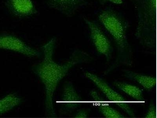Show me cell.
<instances>
[{
    "label": "cell",
    "mask_w": 157,
    "mask_h": 118,
    "mask_svg": "<svg viewBox=\"0 0 157 118\" xmlns=\"http://www.w3.org/2000/svg\"><path fill=\"white\" fill-rule=\"evenodd\" d=\"M82 99L71 82L64 85L62 103L63 112L67 113L76 109L80 104Z\"/></svg>",
    "instance_id": "obj_9"
},
{
    "label": "cell",
    "mask_w": 157,
    "mask_h": 118,
    "mask_svg": "<svg viewBox=\"0 0 157 118\" xmlns=\"http://www.w3.org/2000/svg\"><path fill=\"white\" fill-rule=\"evenodd\" d=\"M97 18L98 22L113 38L121 55L129 57L130 50L127 31L129 25L128 21L120 13L110 8L101 11Z\"/></svg>",
    "instance_id": "obj_3"
},
{
    "label": "cell",
    "mask_w": 157,
    "mask_h": 118,
    "mask_svg": "<svg viewBox=\"0 0 157 118\" xmlns=\"http://www.w3.org/2000/svg\"><path fill=\"white\" fill-rule=\"evenodd\" d=\"M125 73L126 77L136 81L147 90L152 89L156 85V80L155 77L128 71H126Z\"/></svg>",
    "instance_id": "obj_11"
},
{
    "label": "cell",
    "mask_w": 157,
    "mask_h": 118,
    "mask_svg": "<svg viewBox=\"0 0 157 118\" xmlns=\"http://www.w3.org/2000/svg\"><path fill=\"white\" fill-rule=\"evenodd\" d=\"M91 96L93 98L94 105L105 117L107 118H123L124 116L121 114L109 104L105 102L98 92L94 90L90 92Z\"/></svg>",
    "instance_id": "obj_10"
},
{
    "label": "cell",
    "mask_w": 157,
    "mask_h": 118,
    "mask_svg": "<svg viewBox=\"0 0 157 118\" xmlns=\"http://www.w3.org/2000/svg\"><path fill=\"white\" fill-rule=\"evenodd\" d=\"M103 3H110L116 5H121L123 3V0H98Z\"/></svg>",
    "instance_id": "obj_16"
},
{
    "label": "cell",
    "mask_w": 157,
    "mask_h": 118,
    "mask_svg": "<svg viewBox=\"0 0 157 118\" xmlns=\"http://www.w3.org/2000/svg\"><path fill=\"white\" fill-rule=\"evenodd\" d=\"M22 99L15 93L10 94L0 99V116L19 105Z\"/></svg>",
    "instance_id": "obj_13"
},
{
    "label": "cell",
    "mask_w": 157,
    "mask_h": 118,
    "mask_svg": "<svg viewBox=\"0 0 157 118\" xmlns=\"http://www.w3.org/2000/svg\"><path fill=\"white\" fill-rule=\"evenodd\" d=\"M156 109L155 104L154 103L150 104L149 109H148L146 115L145 116L147 118H156Z\"/></svg>",
    "instance_id": "obj_14"
},
{
    "label": "cell",
    "mask_w": 157,
    "mask_h": 118,
    "mask_svg": "<svg viewBox=\"0 0 157 118\" xmlns=\"http://www.w3.org/2000/svg\"><path fill=\"white\" fill-rule=\"evenodd\" d=\"M90 33L91 40L98 53L105 56L109 61L111 57L112 47L110 40L96 21L83 18Z\"/></svg>",
    "instance_id": "obj_4"
},
{
    "label": "cell",
    "mask_w": 157,
    "mask_h": 118,
    "mask_svg": "<svg viewBox=\"0 0 157 118\" xmlns=\"http://www.w3.org/2000/svg\"><path fill=\"white\" fill-rule=\"evenodd\" d=\"M47 4L49 8L70 17L87 5L88 2L86 0H47Z\"/></svg>",
    "instance_id": "obj_8"
},
{
    "label": "cell",
    "mask_w": 157,
    "mask_h": 118,
    "mask_svg": "<svg viewBox=\"0 0 157 118\" xmlns=\"http://www.w3.org/2000/svg\"><path fill=\"white\" fill-rule=\"evenodd\" d=\"M0 49L11 50L29 57H40V53L13 35L0 34Z\"/></svg>",
    "instance_id": "obj_6"
},
{
    "label": "cell",
    "mask_w": 157,
    "mask_h": 118,
    "mask_svg": "<svg viewBox=\"0 0 157 118\" xmlns=\"http://www.w3.org/2000/svg\"><path fill=\"white\" fill-rule=\"evenodd\" d=\"M85 75L99 88L109 101L117 105L132 117L135 116V114L129 106L126 100L109 86L101 78L96 74L88 72L85 73Z\"/></svg>",
    "instance_id": "obj_5"
},
{
    "label": "cell",
    "mask_w": 157,
    "mask_h": 118,
    "mask_svg": "<svg viewBox=\"0 0 157 118\" xmlns=\"http://www.w3.org/2000/svg\"><path fill=\"white\" fill-rule=\"evenodd\" d=\"M5 5L12 15L21 19L30 18L37 14L32 0H6Z\"/></svg>",
    "instance_id": "obj_7"
},
{
    "label": "cell",
    "mask_w": 157,
    "mask_h": 118,
    "mask_svg": "<svg viewBox=\"0 0 157 118\" xmlns=\"http://www.w3.org/2000/svg\"><path fill=\"white\" fill-rule=\"evenodd\" d=\"M56 39L52 38L41 47L44 53V59L41 62L35 65L32 70L41 80L46 91L45 110L47 116L55 117L53 103V95L59 82L66 75L70 69L79 63L88 61L89 56L80 50L73 53L68 61L65 64L60 65L53 59Z\"/></svg>",
    "instance_id": "obj_1"
},
{
    "label": "cell",
    "mask_w": 157,
    "mask_h": 118,
    "mask_svg": "<svg viewBox=\"0 0 157 118\" xmlns=\"http://www.w3.org/2000/svg\"><path fill=\"white\" fill-rule=\"evenodd\" d=\"M137 23L135 36L141 44L153 48L156 44V0H134Z\"/></svg>",
    "instance_id": "obj_2"
},
{
    "label": "cell",
    "mask_w": 157,
    "mask_h": 118,
    "mask_svg": "<svg viewBox=\"0 0 157 118\" xmlns=\"http://www.w3.org/2000/svg\"><path fill=\"white\" fill-rule=\"evenodd\" d=\"M88 112V111L86 110H80L78 111L74 116L75 118H87Z\"/></svg>",
    "instance_id": "obj_15"
},
{
    "label": "cell",
    "mask_w": 157,
    "mask_h": 118,
    "mask_svg": "<svg viewBox=\"0 0 157 118\" xmlns=\"http://www.w3.org/2000/svg\"><path fill=\"white\" fill-rule=\"evenodd\" d=\"M114 85L120 90L123 91L136 100L140 102L145 101L142 91L138 87L131 84L119 81L115 82Z\"/></svg>",
    "instance_id": "obj_12"
}]
</instances>
